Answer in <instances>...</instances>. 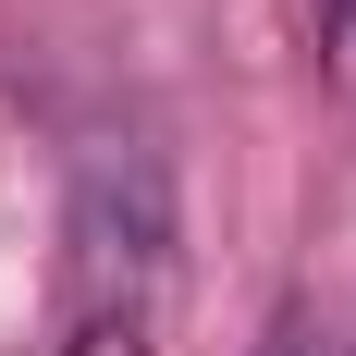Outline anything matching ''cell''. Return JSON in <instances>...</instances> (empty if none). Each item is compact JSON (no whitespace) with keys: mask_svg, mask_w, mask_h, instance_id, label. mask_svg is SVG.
<instances>
[{"mask_svg":"<svg viewBox=\"0 0 356 356\" xmlns=\"http://www.w3.org/2000/svg\"><path fill=\"white\" fill-rule=\"evenodd\" d=\"M320 86L356 111V0H320Z\"/></svg>","mask_w":356,"mask_h":356,"instance_id":"7a4b0ae2","label":"cell"},{"mask_svg":"<svg viewBox=\"0 0 356 356\" xmlns=\"http://www.w3.org/2000/svg\"><path fill=\"white\" fill-rule=\"evenodd\" d=\"M172 160L160 136H86L62 197V295L49 356H160L172 344Z\"/></svg>","mask_w":356,"mask_h":356,"instance_id":"6da1fadb","label":"cell"},{"mask_svg":"<svg viewBox=\"0 0 356 356\" xmlns=\"http://www.w3.org/2000/svg\"><path fill=\"white\" fill-rule=\"evenodd\" d=\"M258 356H344V344H332V332H320V307H283V320H270V344H258Z\"/></svg>","mask_w":356,"mask_h":356,"instance_id":"3957f363","label":"cell"}]
</instances>
